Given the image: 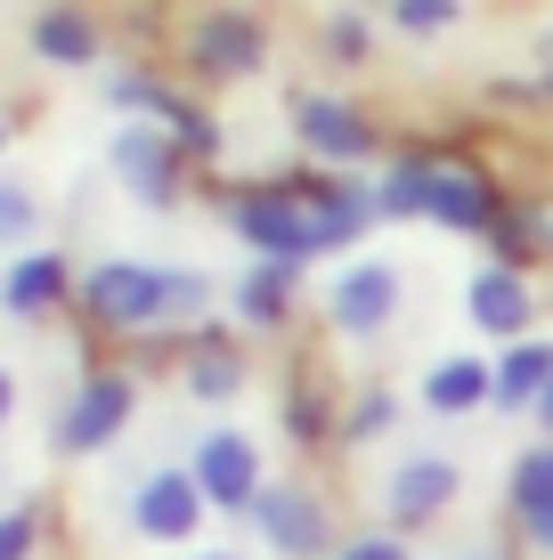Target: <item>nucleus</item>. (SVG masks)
Masks as SVG:
<instances>
[{
  "instance_id": "1",
  "label": "nucleus",
  "mask_w": 553,
  "mask_h": 560,
  "mask_svg": "<svg viewBox=\"0 0 553 560\" xmlns=\"http://www.w3.org/2000/svg\"><path fill=\"white\" fill-rule=\"evenodd\" d=\"M212 284L196 268H147V260H99L82 277V301L106 334H147V325H171V317H196Z\"/></svg>"
},
{
  "instance_id": "2",
  "label": "nucleus",
  "mask_w": 553,
  "mask_h": 560,
  "mask_svg": "<svg viewBox=\"0 0 553 560\" xmlns=\"http://www.w3.org/2000/svg\"><path fill=\"white\" fill-rule=\"evenodd\" d=\"M228 228L253 244V260H310L318 253V228H310V203L293 187H253V196L228 203Z\"/></svg>"
},
{
  "instance_id": "3",
  "label": "nucleus",
  "mask_w": 553,
  "mask_h": 560,
  "mask_svg": "<svg viewBox=\"0 0 553 560\" xmlns=\"http://www.w3.org/2000/svg\"><path fill=\"white\" fill-rule=\"evenodd\" d=\"M130 415H139V382L130 374H90L82 390L66 398V415H57V447L66 455H99L106 439H123Z\"/></svg>"
},
{
  "instance_id": "4",
  "label": "nucleus",
  "mask_w": 553,
  "mask_h": 560,
  "mask_svg": "<svg viewBox=\"0 0 553 560\" xmlns=\"http://www.w3.org/2000/svg\"><path fill=\"white\" fill-rule=\"evenodd\" d=\"M253 528L269 536V552H285V560H318V552H342L334 545V520H326V504H318L310 488H261L253 495Z\"/></svg>"
},
{
  "instance_id": "5",
  "label": "nucleus",
  "mask_w": 553,
  "mask_h": 560,
  "mask_svg": "<svg viewBox=\"0 0 553 560\" xmlns=\"http://www.w3.org/2000/svg\"><path fill=\"white\" fill-rule=\"evenodd\" d=\"M180 154L187 147L171 139V130H123V139H114V179H123L147 211H171L187 196V163Z\"/></svg>"
},
{
  "instance_id": "6",
  "label": "nucleus",
  "mask_w": 553,
  "mask_h": 560,
  "mask_svg": "<svg viewBox=\"0 0 553 560\" xmlns=\"http://www.w3.org/2000/svg\"><path fill=\"white\" fill-rule=\"evenodd\" d=\"M187 471H196L204 504H220V512H253V495L269 488V479H261V447L244 431H204Z\"/></svg>"
},
{
  "instance_id": "7",
  "label": "nucleus",
  "mask_w": 553,
  "mask_h": 560,
  "mask_svg": "<svg viewBox=\"0 0 553 560\" xmlns=\"http://www.w3.org/2000/svg\"><path fill=\"white\" fill-rule=\"evenodd\" d=\"M204 488L196 471H155L139 479V495H130V520H139V536H155V545H187V536L204 528Z\"/></svg>"
},
{
  "instance_id": "8",
  "label": "nucleus",
  "mask_w": 553,
  "mask_h": 560,
  "mask_svg": "<svg viewBox=\"0 0 553 560\" xmlns=\"http://www.w3.org/2000/svg\"><path fill=\"white\" fill-rule=\"evenodd\" d=\"M187 57H196V73H212V82H237V73H253L261 57H269V33H261L253 16L220 9V16H196V25H187Z\"/></svg>"
},
{
  "instance_id": "9",
  "label": "nucleus",
  "mask_w": 553,
  "mask_h": 560,
  "mask_svg": "<svg viewBox=\"0 0 553 560\" xmlns=\"http://www.w3.org/2000/svg\"><path fill=\"white\" fill-rule=\"evenodd\" d=\"M293 130L318 147V163H334V171H350V163L375 154V122H367V114H350L342 98H318V90L293 98Z\"/></svg>"
},
{
  "instance_id": "10",
  "label": "nucleus",
  "mask_w": 553,
  "mask_h": 560,
  "mask_svg": "<svg viewBox=\"0 0 553 560\" xmlns=\"http://www.w3.org/2000/svg\"><path fill=\"white\" fill-rule=\"evenodd\" d=\"M424 220L456 228V236H488V228H497L505 211H497V187H488L472 163H431V196H424Z\"/></svg>"
},
{
  "instance_id": "11",
  "label": "nucleus",
  "mask_w": 553,
  "mask_h": 560,
  "mask_svg": "<svg viewBox=\"0 0 553 560\" xmlns=\"http://www.w3.org/2000/svg\"><path fill=\"white\" fill-rule=\"evenodd\" d=\"M293 196L310 203V228H318V253H334V244H350L358 228L375 220V187H358L350 171H326V179H301Z\"/></svg>"
},
{
  "instance_id": "12",
  "label": "nucleus",
  "mask_w": 553,
  "mask_h": 560,
  "mask_svg": "<svg viewBox=\"0 0 553 560\" xmlns=\"http://www.w3.org/2000/svg\"><path fill=\"white\" fill-rule=\"evenodd\" d=\"M326 308H334L342 334H383L391 308H399V268H391V260H358L350 277L326 293Z\"/></svg>"
},
{
  "instance_id": "13",
  "label": "nucleus",
  "mask_w": 553,
  "mask_h": 560,
  "mask_svg": "<svg viewBox=\"0 0 553 560\" xmlns=\"http://www.w3.org/2000/svg\"><path fill=\"white\" fill-rule=\"evenodd\" d=\"M73 293H82V277H73L57 253H25L9 277H0V308H9V317H49V308H66Z\"/></svg>"
},
{
  "instance_id": "14",
  "label": "nucleus",
  "mask_w": 553,
  "mask_h": 560,
  "mask_svg": "<svg viewBox=\"0 0 553 560\" xmlns=\"http://www.w3.org/2000/svg\"><path fill=\"white\" fill-rule=\"evenodd\" d=\"M448 495H456V463H440V455H415V463H399V471H391L383 504H391L399 528H415V520L448 512Z\"/></svg>"
},
{
  "instance_id": "15",
  "label": "nucleus",
  "mask_w": 553,
  "mask_h": 560,
  "mask_svg": "<svg viewBox=\"0 0 553 560\" xmlns=\"http://www.w3.org/2000/svg\"><path fill=\"white\" fill-rule=\"evenodd\" d=\"M472 325L497 341H529V284L521 268H481L472 277Z\"/></svg>"
},
{
  "instance_id": "16",
  "label": "nucleus",
  "mask_w": 553,
  "mask_h": 560,
  "mask_svg": "<svg viewBox=\"0 0 553 560\" xmlns=\"http://www.w3.org/2000/svg\"><path fill=\"white\" fill-rule=\"evenodd\" d=\"M424 407H431V415L497 407V365H488V358H440V365L424 374Z\"/></svg>"
},
{
  "instance_id": "17",
  "label": "nucleus",
  "mask_w": 553,
  "mask_h": 560,
  "mask_svg": "<svg viewBox=\"0 0 553 560\" xmlns=\"http://www.w3.org/2000/svg\"><path fill=\"white\" fill-rule=\"evenodd\" d=\"M553 390V341H538V334H529V341H505V358H497V407L505 415H538V398Z\"/></svg>"
},
{
  "instance_id": "18",
  "label": "nucleus",
  "mask_w": 553,
  "mask_h": 560,
  "mask_svg": "<svg viewBox=\"0 0 553 560\" xmlns=\"http://www.w3.org/2000/svg\"><path fill=\"white\" fill-rule=\"evenodd\" d=\"M512 520H521V528L553 552V439L512 463Z\"/></svg>"
},
{
  "instance_id": "19",
  "label": "nucleus",
  "mask_w": 553,
  "mask_h": 560,
  "mask_svg": "<svg viewBox=\"0 0 553 560\" xmlns=\"http://www.w3.org/2000/svg\"><path fill=\"white\" fill-rule=\"evenodd\" d=\"M293 277H301L293 260H253V268H244V284H237V317L244 325H285V308H293Z\"/></svg>"
},
{
  "instance_id": "20",
  "label": "nucleus",
  "mask_w": 553,
  "mask_h": 560,
  "mask_svg": "<svg viewBox=\"0 0 553 560\" xmlns=\"http://www.w3.org/2000/svg\"><path fill=\"white\" fill-rule=\"evenodd\" d=\"M33 49H42L49 66H90V57H99V25H90L82 9H42L33 16Z\"/></svg>"
},
{
  "instance_id": "21",
  "label": "nucleus",
  "mask_w": 553,
  "mask_h": 560,
  "mask_svg": "<svg viewBox=\"0 0 553 560\" xmlns=\"http://www.w3.org/2000/svg\"><path fill=\"white\" fill-rule=\"evenodd\" d=\"M391 422H399V398H391V390H367L350 415H342V439H383Z\"/></svg>"
},
{
  "instance_id": "22",
  "label": "nucleus",
  "mask_w": 553,
  "mask_h": 560,
  "mask_svg": "<svg viewBox=\"0 0 553 560\" xmlns=\"http://www.w3.org/2000/svg\"><path fill=\"white\" fill-rule=\"evenodd\" d=\"M33 228H42V211H33V196L16 179H0V244H25Z\"/></svg>"
},
{
  "instance_id": "23",
  "label": "nucleus",
  "mask_w": 553,
  "mask_h": 560,
  "mask_svg": "<svg viewBox=\"0 0 553 560\" xmlns=\"http://www.w3.org/2000/svg\"><path fill=\"white\" fill-rule=\"evenodd\" d=\"M285 431L301 439V447H310V439H326L334 431V415H326V398H310V390H293L285 398Z\"/></svg>"
},
{
  "instance_id": "24",
  "label": "nucleus",
  "mask_w": 553,
  "mask_h": 560,
  "mask_svg": "<svg viewBox=\"0 0 553 560\" xmlns=\"http://www.w3.org/2000/svg\"><path fill=\"white\" fill-rule=\"evenodd\" d=\"M106 98L123 106V114H163L171 90H163V82H147V73H114V90H106Z\"/></svg>"
},
{
  "instance_id": "25",
  "label": "nucleus",
  "mask_w": 553,
  "mask_h": 560,
  "mask_svg": "<svg viewBox=\"0 0 553 560\" xmlns=\"http://www.w3.org/2000/svg\"><path fill=\"white\" fill-rule=\"evenodd\" d=\"M237 374H244V365L228 358V350H212V358H196V374H187V390H196V398H228V390H237Z\"/></svg>"
},
{
  "instance_id": "26",
  "label": "nucleus",
  "mask_w": 553,
  "mask_h": 560,
  "mask_svg": "<svg viewBox=\"0 0 553 560\" xmlns=\"http://www.w3.org/2000/svg\"><path fill=\"white\" fill-rule=\"evenodd\" d=\"M391 16L407 33H440V25H456V0H391Z\"/></svg>"
},
{
  "instance_id": "27",
  "label": "nucleus",
  "mask_w": 553,
  "mask_h": 560,
  "mask_svg": "<svg viewBox=\"0 0 553 560\" xmlns=\"http://www.w3.org/2000/svg\"><path fill=\"white\" fill-rule=\"evenodd\" d=\"M488 244H497V253H505L497 268H521V260H529V244H538V236H529V220H521V211H505V220L488 228Z\"/></svg>"
},
{
  "instance_id": "28",
  "label": "nucleus",
  "mask_w": 553,
  "mask_h": 560,
  "mask_svg": "<svg viewBox=\"0 0 553 560\" xmlns=\"http://www.w3.org/2000/svg\"><path fill=\"white\" fill-rule=\"evenodd\" d=\"M33 512H0V560H33Z\"/></svg>"
},
{
  "instance_id": "29",
  "label": "nucleus",
  "mask_w": 553,
  "mask_h": 560,
  "mask_svg": "<svg viewBox=\"0 0 553 560\" xmlns=\"http://www.w3.org/2000/svg\"><path fill=\"white\" fill-rule=\"evenodd\" d=\"M334 560H407V545H399V536H350Z\"/></svg>"
},
{
  "instance_id": "30",
  "label": "nucleus",
  "mask_w": 553,
  "mask_h": 560,
  "mask_svg": "<svg viewBox=\"0 0 553 560\" xmlns=\"http://www.w3.org/2000/svg\"><path fill=\"white\" fill-rule=\"evenodd\" d=\"M334 57H367V25H358V16H342V25H334Z\"/></svg>"
},
{
  "instance_id": "31",
  "label": "nucleus",
  "mask_w": 553,
  "mask_h": 560,
  "mask_svg": "<svg viewBox=\"0 0 553 560\" xmlns=\"http://www.w3.org/2000/svg\"><path fill=\"white\" fill-rule=\"evenodd\" d=\"M9 415H16V382L0 374V422H9Z\"/></svg>"
},
{
  "instance_id": "32",
  "label": "nucleus",
  "mask_w": 553,
  "mask_h": 560,
  "mask_svg": "<svg viewBox=\"0 0 553 560\" xmlns=\"http://www.w3.org/2000/svg\"><path fill=\"white\" fill-rule=\"evenodd\" d=\"M538 422H545V439H553V390H545V398H538Z\"/></svg>"
},
{
  "instance_id": "33",
  "label": "nucleus",
  "mask_w": 553,
  "mask_h": 560,
  "mask_svg": "<svg viewBox=\"0 0 553 560\" xmlns=\"http://www.w3.org/2000/svg\"><path fill=\"white\" fill-rule=\"evenodd\" d=\"M538 57H545V66H553V33H545V42H538Z\"/></svg>"
},
{
  "instance_id": "34",
  "label": "nucleus",
  "mask_w": 553,
  "mask_h": 560,
  "mask_svg": "<svg viewBox=\"0 0 553 560\" xmlns=\"http://www.w3.org/2000/svg\"><path fill=\"white\" fill-rule=\"evenodd\" d=\"M196 560H237V552H196Z\"/></svg>"
}]
</instances>
